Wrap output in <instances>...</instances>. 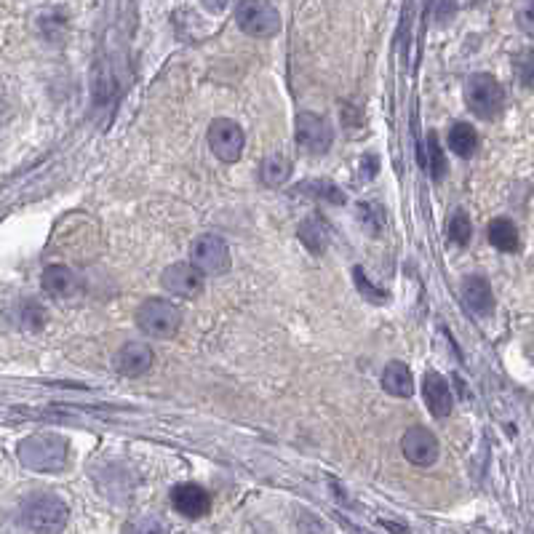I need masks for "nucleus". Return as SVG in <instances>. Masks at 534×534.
Returning <instances> with one entry per match:
<instances>
[{"label":"nucleus","instance_id":"f257e3e1","mask_svg":"<svg viewBox=\"0 0 534 534\" xmlns=\"http://www.w3.org/2000/svg\"><path fill=\"white\" fill-rule=\"evenodd\" d=\"M67 452L70 446L62 436L54 433H41V436H30L19 444V460L22 465L41 473H57L67 465Z\"/></svg>","mask_w":534,"mask_h":534},{"label":"nucleus","instance_id":"f03ea898","mask_svg":"<svg viewBox=\"0 0 534 534\" xmlns=\"http://www.w3.org/2000/svg\"><path fill=\"white\" fill-rule=\"evenodd\" d=\"M67 505L57 494H33L22 505V524L33 534H59L67 524Z\"/></svg>","mask_w":534,"mask_h":534},{"label":"nucleus","instance_id":"7ed1b4c3","mask_svg":"<svg viewBox=\"0 0 534 534\" xmlns=\"http://www.w3.org/2000/svg\"><path fill=\"white\" fill-rule=\"evenodd\" d=\"M235 22L251 38H273L281 30V14L270 0H238Z\"/></svg>","mask_w":534,"mask_h":534},{"label":"nucleus","instance_id":"20e7f679","mask_svg":"<svg viewBox=\"0 0 534 534\" xmlns=\"http://www.w3.org/2000/svg\"><path fill=\"white\" fill-rule=\"evenodd\" d=\"M137 326L147 337L155 340H169L179 332L182 326V313L177 305H171L169 300H147L139 305L137 310Z\"/></svg>","mask_w":534,"mask_h":534},{"label":"nucleus","instance_id":"39448f33","mask_svg":"<svg viewBox=\"0 0 534 534\" xmlns=\"http://www.w3.org/2000/svg\"><path fill=\"white\" fill-rule=\"evenodd\" d=\"M465 99H468V107L478 118H494V115L502 113V105H505V91H502L500 81L492 78V75L478 73L473 75L465 86Z\"/></svg>","mask_w":534,"mask_h":534},{"label":"nucleus","instance_id":"423d86ee","mask_svg":"<svg viewBox=\"0 0 534 534\" xmlns=\"http://www.w3.org/2000/svg\"><path fill=\"white\" fill-rule=\"evenodd\" d=\"M190 262L206 276H219L230 270V249L219 235H198L190 246Z\"/></svg>","mask_w":534,"mask_h":534},{"label":"nucleus","instance_id":"0eeeda50","mask_svg":"<svg viewBox=\"0 0 534 534\" xmlns=\"http://www.w3.org/2000/svg\"><path fill=\"white\" fill-rule=\"evenodd\" d=\"M334 131L326 118L316 113L297 115V145L310 155H324L332 147Z\"/></svg>","mask_w":534,"mask_h":534},{"label":"nucleus","instance_id":"6e6552de","mask_svg":"<svg viewBox=\"0 0 534 534\" xmlns=\"http://www.w3.org/2000/svg\"><path fill=\"white\" fill-rule=\"evenodd\" d=\"M209 147L219 161L235 163L243 153V129L230 118H217L209 126Z\"/></svg>","mask_w":534,"mask_h":534},{"label":"nucleus","instance_id":"1a4fd4ad","mask_svg":"<svg viewBox=\"0 0 534 534\" xmlns=\"http://www.w3.org/2000/svg\"><path fill=\"white\" fill-rule=\"evenodd\" d=\"M161 284L177 297H198L203 292V273L193 262H177L163 270Z\"/></svg>","mask_w":534,"mask_h":534},{"label":"nucleus","instance_id":"9d476101","mask_svg":"<svg viewBox=\"0 0 534 534\" xmlns=\"http://www.w3.org/2000/svg\"><path fill=\"white\" fill-rule=\"evenodd\" d=\"M401 452L417 468H430L438 460V441L430 430L412 428L406 430L404 441H401Z\"/></svg>","mask_w":534,"mask_h":534},{"label":"nucleus","instance_id":"9b49d317","mask_svg":"<svg viewBox=\"0 0 534 534\" xmlns=\"http://www.w3.org/2000/svg\"><path fill=\"white\" fill-rule=\"evenodd\" d=\"M153 350L142 345V342H126L118 353H115V372L123 377H142L153 369Z\"/></svg>","mask_w":534,"mask_h":534},{"label":"nucleus","instance_id":"f8f14e48","mask_svg":"<svg viewBox=\"0 0 534 534\" xmlns=\"http://www.w3.org/2000/svg\"><path fill=\"white\" fill-rule=\"evenodd\" d=\"M171 502L185 518H201L211 508L209 492L198 484H177L171 489Z\"/></svg>","mask_w":534,"mask_h":534},{"label":"nucleus","instance_id":"ddd939ff","mask_svg":"<svg viewBox=\"0 0 534 534\" xmlns=\"http://www.w3.org/2000/svg\"><path fill=\"white\" fill-rule=\"evenodd\" d=\"M422 396H425V404L433 412V417H449L454 406L452 398V388H449V382L441 377L438 372H428L425 374V380H422Z\"/></svg>","mask_w":534,"mask_h":534},{"label":"nucleus","instance_id":"4468645a","mask_svg":"<svg viewBox=\"0 0 534 534\" xmlns=\"http://www.w3.org/2000/svg\"><path fill=\"white\" fill-rule=\"evenodd\" d=\"M43 289L51 294V297H59V300H65V297H73L78 292V278L70 267L65 265H49L43 270Z\"/></svg>","mask_w":534,"mask_h":534},{"label":"nucleus","instance_id":"2eb2a0df","mask_svg":"<svg viewBox=\"0 0 534 534\" xmlns=\"http://www.w3.org/2000/svg\"><path fill=\"white\" fill-rule=\"evenodd\" d=\"M462 297H465V305H468L473 313H478V316H486V313H492L494 310V294L481 276L465 278Z\"/></svg>","mask_w":534,"mask_h":534},{"label":"nucleus","instance_id":"dca6fc26","mask_svg":"<svg viewBox=\"0 0 534 534\" xmlns=\"http://www.w3.org/2000/svg\"><path fill=\"white\" fill-rule=\"evenodd\" d=\"M382 388L388 390L390 396L396 398H409L414 393V377L409 372V366L401 364V361H393V364L385 366V374H382Z\"/></svg>","mask_w":534,"mask_h":534},{"label":"nucleus","instance_id":"f3484780","mask_svg":"<svg viewBox=\"0 0 534 534\" xmlns=\"http://www.w3.org/2000/svg\"><path fill=\"white\" fill-rule=\"evenodd\" d=\"M489 241H492L494 249L516 251L518 249V230H516V225H513V222H510L508 217L492 219V225H489Z\"/></svg>","mask_w":534,"mask_h":534},{"label":"nucleus","instance_id":"a211bd4d","mask_svg":"<svg viewBox=\"0 0 534 534\" xmlns=\"http://www.w3.org/2000/svg\"><path fill=\"white\" fill-rule=\"evenodd\" d=\"M289 177H292V161L284 153L267 155L265 163H262V182L270 187H278L284 185Z\"/></svg>","mask_w":534,"mask_h":534},{"label":"nucleus","instance_id":"6ab92c4d","mask_svg":"<svg viewBox=\"0 0 534 534\" xmlns=\"http://www.w3.org/2000/svg\"><path fill=\"white\" fill-rule=\"evenodd\" d=\"M449 147H452L460 158H470L478 147L476 129H473L470 123H454L452 131H449Z\"/></svg>","mask_w":534,"mask_h":534},{"label":"nucleus","instance_id":"aec40b11","mask_svg":"<svg viewBox=\"0 0 534 534\" xmlns=\"http://www.w3.org/2000/svg\"><path fill=\"white\" fill-rule=\"evenodd\" d=\"M300 241L305 243L313 254H321V251L326 249V241H329V233H326L324 222L318 217L305 219L300 227Z\"/></svg>","mask_w":534,"mask_h":534},{"label":"nucleus","instance_id":"412c9836","mask_svg":"<svg viewBox=\"0 0 534 534\" xmlns=\"http://www.w3.org/2000/svg\"><path fill=\"white\" fill-rule=\"evenodd\" d=\"M123 534H171L169 524L158 516H137L123 526Z\"/></svg>","mask_w":534,"mask_h":534},{"label":"nucleus","instance_id":"4be33fe9","mask_svg":"<svg viewBox=\"0 0 534 534\" xmlns=\"http://www.w3.org/2000/svg\"><path fill=\"white\" fill-rule=\"evenodd\" d=\"M446 233H449V238H452L454 243H460V246H465V243L470 241V235H473V227H470V219L465 211H454V217L449 219V227H446Z\"/></svg>","mask_w":534,"mask_h":534},{"label":"nucleus","instance_id":"5701e85b","mask_svg":"<svg viewBox=\"0 0 534 534\" xmlns=\"http://www.w3.org/2000/svg\"><path fill=\"white\" fill-rule=\"evenodd\" d=\"M428 166H430V174L436 179H444L446 177V158L444 153H441V147H438V137L430 131L428 134Z\"/></svg>","mask_w":534,"mask_h":534},{"label":"nucleus","instance_id":"b1692460","mask_svg":"<svg viewBox=\"0 0 534 534\" xmlns=\"http://www.w3.org/2000/svg\"><path fill=\"white\" fill-rule=\"evenodd\" d=\"M516 73L521 86L534 89V51H526V54H521V57L516 59Z\"/></svg>","mask_w":534,"mask_h":534},{"label":"nucleus","instance_id":"393cba45","mask_svg":"<svg viewBox=\"0 0 534 534\" xmlns=\"http://www.w3.org/2000/svg\"><path fill=\"white\" fill-rule=\"evenodd\" d=\"M516 22L526 35H534V0H518Z\"/></svg>","mask_w":534,"mask_h":534},{"label":"nucleus","instance_id":"a878e982","mask_svg":"<svg viewBox=\"0 0 534 534\" xmlns=\"http://www.w3.org/2000/svg\"><path fill=\"white\" fill-rule=\"evenodd\" d=\"M22 324H25L27 329H41V326L46 324V310L38 308L35 302H25V305H22Z\"/></svg>","mask_w":534,"mask_h":534},{"label":"nucleus","instance_id":"bb28decb","mask_svg":"<svg viewBox=\"0 0 534 534\" xmlns=\"http://www.w3.org/2000/svg\"><path fill=\"white\" fill-rule=\"evenodd\" d=\"M302 190H313V193H316L318 198L324 195V198L329 203H342V201H345V195H342L340 190H337V187L332 185V182H318V179H316V182H310V185H305Z\"/></svg>","mask_w":534,"mask_h":534},{"label":"nucleus","instance_id":"cd10ccee","mask_svg":"<svg viewBox=\"0 0 534 534\" xmlns=\"http://www.w3.org/2000/svg\"><path fill=\"white\" fill-rule=\"evenodd\" d=\"M433 14H436L438 25L452 22L454 14H457V0H436V3H433Z\"/></svg>","mask_w":534,"mask_h":534},{"label":"nucleus","instance_id":"c85d7f7f","mask_svg":"<svg viewBox=\"0 0 534 534\" xmlns=\"http://www.w3.org/2000/svg\"><path fill=\"white\" fill-rule=\"evenodd\" d=\"M356 281H358V289H361V294H366V297H369L372 302H382L385 297H388L385 292H377V289H374V286L366 281V276L361 273V270H356Z\"/></svg>","mask_w":534,"mask_h":534},{"label":"nucleus","instance_id":"c756f323","mask_svg":"<svg viewBox=\"0 0 534 534\" xmlns=\"http://www.w3.org/2000/svg\"><path fill=\"white\" fill-rule=\"evenodd\" d=\"M203 6L209 11H222L230 6V0H203Z\"/></svg>","mask_w":534,"mask_h":534},{"label":"nucleus","instance_id":"7c9ffc66","mask_svg":"<svg viewBox=\"0 0 534 534\" xmlns=\"http://www.w3.org/2000/svg\"><path fill=\"white\" fill-rule=\"evenodd\" d=\"M473 3H484V0H473Z\"/></svg>","mask_w":534,"mask_h":534}]
</instances>
